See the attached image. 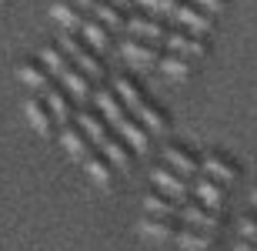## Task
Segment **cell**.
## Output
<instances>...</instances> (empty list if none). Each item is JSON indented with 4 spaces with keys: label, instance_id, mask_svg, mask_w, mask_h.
I'll return each mask as SVG.
<instances>
[{
    "label": "cell",
    "instance_id": "4316f807",
    "mask_svg": "<svg viewBox=\"0 0 257 251\" xmlns=\"http://www.w3.org/2000/svg\"><path fill=\"white\" fill-rule=\"evenodd\" d=\"M74 121H77V127H80V131H84V134L90 137V144H94V147L107 137V121H104V117L90 114V111H80V114H77Z\"/></svg>",
    "mask_w": 257,
    "mask_h": 251
},
{
    "label": "cell",
    "instance_id": "44dd1931",
    "mask_svg": "<svg viewBox=\"0 0 257 251\" xmlns=\"http://www.w3.org/2000/svg\"><path fill=\"white\" fill-rule=\"evenodd\" d=\"M44 101H47V107H50V114H54V124H57V127H64V124L74 121V111H70L67 97L60 94L57 87H47V91H44Z\"/></svg>",
    "mask_w": 257,
    "mask_h": 251
},
{
    "label": "cell",
    "instance_id": "6da1fadb",
    "mask_svg": "<svg viewBox=\"0 0 257 251\" xmlns=\"http://www.w3.org/2000/svg\"><path fill=\"white\" fill-rule=\"evenodd\" d=\"M57 47L64 50L67 57L74 60V67H80L90 80H100V77H104V67H100V60H97L94 47H87L84 40H77V37H74V30H67L64 37H60Z\"/></svg>",
    "mask_w": 257,
    "mask_h": 251
},
{
    "label": "cell",
    "instance_id": "9a60e30c",
    "mask_svg": "<svg viewBox=\"0 0 257 251\" xmlns=\"http://www.w3.org/2000/svg\"><path fill=\"white\" fill-rule=\"evenodd\" d=\"M164 161L174 168V171H181L184 178H194V174H200V161L187 151V147L181 144H171V147H164Z\"/></svg>",
    "mask_w": 257,
    "mask_h": 251
},
{
    "label": "cell",
    "instance_id": "7402d4cb",
    "mask_svg": "<svg viewBox=\"0 0 257 251\" xmlns=\"http://www.w3.org/2000/svg\"><path fill=\"white\" fill-rule=\"evenodd\" d=\"M80 164H84L87 178H90L94 184H100V188H107V184L114 181V171H110V161H107V157H97L94 151H90V154H87L84 161H80Z\"/></svg>",
    "mask_w": 257,
    "mask_h": 251
},
{
    "label": "cell",
    "instance_id": "5b68a950",
    "mask_svg": "<svg viewBox=\"0 0 257 251\" xmlns=\"http://www.w3.org/2000/svg\"><path fill=\"white\" fill-rule=\"evenodd\" d=\"M151 181L157 184V191L171 194V198H177V201H184V198L191 194L187 178H184L181 171H174V168H154V171H151Z\"/></svg>",
    "mask_w": 257,
    "mask_h": 251
},
{
    "label": "cell",
    "instance_id": "cb8c5ba5",
    "mask_svg": "<svg viewBox=\"0 0 257 251\" xmlns=\"http://www.w3.org/2000/svg\"><path fill=\"white\" fill-rule=\"evenodd\" d=\"M87 74L80 67H67L64 74H60V84L67 87V91H70V94L77 97V101H87V97H94V91H90V84H87Z\"/></svg>",
    "mask_w": 257,
    "mask_h": 251
},
{
    "label": "cell",
    "instance_id": "ffe728a7",
    "mask_svg": "<svg viewBox=\"0 0 257 251\" xmlns=\"http://www.w3.org/2000/svg\"><path fill=\"white\" fill-rule=\"evenodd\" d=\"M134 117H137V121H141L151 134H164V131H167V124H171V121H167V114H164L157 104H151V101H144L141 111H137Z\"/></svg>",
    "mask_w": 257,
    "mask_h": 251
},
{
    "label": "cell",
    "instance_id": "e0dca14e",
    "mask_svg": "<svg viewBox=\"0 0 257 251\" xmlns=\"http://www.w3.org/2000/svg\"><path fill=\"white\" fill-rule=\"evenodd\" d=\"M194 194H197L204 204H210V208H220V204H224V181H217V178H210V174L204 171L197 181H194Z\"/></svg>",
    "mask_w": 257,
    "mask_h": 251
},
{
    "label": "cell",
    "instance_id": "3957f363",
    "mask_svg": "<svg viewBox=\"0 0 257 251\" xmlns=\"http://www.w3.org/2000/svg\"><path fill=\"white\" fill-rule=\"evenodd\" d=\"M161 44H167V50L187 54V57H207L210 54L207 34H194V30H167Z\"/></svg>",
    "mask_w": 257,
    "mask_h": 251
},
{
    "label": "cell",
    "instance_id": "277c9868",
    "mask_svg": "<svg viewBox=\"0 0 257 251\" xmlns=\"http://www.w3.org/2000/svg\"><path fill=\"white\" fill-rule=\"evenodd\" d=\"M171 20H177L181 27L194 30V34H210V30H214V14L197 7V4H177Z\"/></svg>",
    "mask_w": 257,
    "mask_h": 251
},
{
    "label": "cell",
    "instance_id": "7c38bea8",
    "mask_svg": "<svg viewBox=\"0 0 257 251\" xmlns=\"http://www.w3.org/2000/svg\"><path fill=\"white\" fill-rule=\"evenodd\" d=\"M181 221L184 224H197V228H214L217 231L220 228V211L217 208H210V204H184V211H181Z\"/></svg>",
    "mask_w": 257,
    "mask_h": 251
},
{
    "label": "cell",
    "instance_id": "d6a6232c",
    "mask_svg": "<svg viewBox=\"0 0 257 251\" xmlns=\"http://www.w3.org/2000/svg\"><path fill=\"white\" fill-rule=\"evenodd\" d=\"M0 4H4V0H0Z\"/></svg>",
    "mask_w": 257,
    "mask_h": 251
},
{
    "label": "cell",
    "instance_id": "83f0119b",
    "mask_svg": "<svg viewBox=\"0 0 257 251\" xmlns=\"http://www.w3.org/2000/svg\"><path fill=\"white\" fill-rule=\"evenodd\" d=\"M114 87H117V97L124 101V107L131 111V114H137V111H141V104L147 101V97L141 94V87L134 84L131 77H117V84H114Z\"/></svg>",
    "mask_w": 257,
    "mask_h": 251
},
{
    "label": "cell",
    "instance_id": "2e32d148",
    "mask_svg": "<svg viewBox=\"0 0 257 251\" xmlns=\"http://www.w3.org/2000/svg\"><path fill=\"white\" fill-rule=\"evenodd\" d=\"M144 211L147 214H164V218H181L184 201H177V198H171V194H164V191H154V194L144 198Z\"/></svg>",
    "mask_w": 257,
    "mask_h": 251
},
{
    "label": "cell",
    "instance_id": "7a4b0ae2",
    "mask_svg": "<svg viewBox=\"0 0 257 251\" xmlns=\"http://www.w3.org/2000/svg\"><path fill=\"white\" fill-rule=\"evenodd\" d=\"M120 54H124V60L131 64V67H137V70H151V67L161 64V44L134 37V34H131V40L120 44Z\"/></svg>",
    "mask_w": 257,
    "mask_h": 251
},
{
    "label": "cell",
    "instance_id": "f1b7e54d",
    "mask_svg": "<svg viewBox=\"0 0 257 251\" xmlns=\"http://www.w3.org/2000/svg\"><path fill=\"white\" fill-rule=\"evenodd\" d=\"M40 64H44L47 74H54V77H60L67 67H74V60L67 57L60 47H44V50H40Z\"/></svg>",
    "mask_w": 257,
    "mask_h": 251
},
{
    "label": "cell",
    "instance_id": "30bf717a",
    "mask_svg": "<svg viewBox=\"0 0 257 251\" xmlns=\"http://www.w3.org/2000/svg\"><path fill=\"white\" fill-rule=\"evenodd\" d=\"M174 238H177L181 248H214V244H217V231H214V228H197V224L177 228Z\"/></svg>",
    "mask_w": 257,
    "mask_h": 251
},
{
    "label": "cell",
    "instance_id": "4dcf8cb0",
    "mask_svg": "<svg viewBox=\"0 0 257 251\" xmlns=\"http://www.w3.org/2000/svg\"><path fill=\"white\" fill-rule=\"evenodd\" d=\"M191 4L210 10V14H224V10H227V0H191Z\"/></svg>",
    "mask_w": 257,
    "mask_h": 251
},
{
    "label": "cell",
    "instance_id": "f546056e",
    "mask_svg": "<svg viewBox=\"0 0 257 251\" xmlns=\"http://www.w3.org/2000/svg\"><path fill=\"white\" fill-rule=\"evenodd\" d=\"M141 7H147L154 14V17H161V20H171L174 17V7L181 4V0H137Z\"/></svg>",
    "mask_w": 257,
    "mask_h": 251
},
{
    "label": "cell",
    "instance_id": "d4e9b609",
    "mask_svg": "<svg viewBox=\"0 0 257 251\" xmlns=\"http://www.w3.org/2000/svg\"><path fill=\"white\" fill-rule=\"evenodd\" d=\"M77 34L87 40V47H94V50H107V47H110V40H107V24H104V20H90V17H87L84 24H80V30H77Z\"/></svg>",
    "mask_w": 257,
    "mask_h": 251
},
{
    "label": "cell",
    "instance_id": "8992f818",
    "mask_svg": "<svg viewBox=\"0 0 257 251\" xmlns=\"http://www.w3.org/2000/svg\"><path fill=\"white\" fill-rule=\"evenodd\" d=\"M127 30H131L134 37H144V40H154V44H161L164 34H167V27H164L161 17H154V14H134V17H127L124 24Z\"/></svg>",
    "mask_w": 257,
    "mask_h": 251
},
{
    "label": "cell",
    "instance_id": "4fadbf2b",
    "mask_svg": "<svg viewBox=\"0 0 257 251\" xmlns=\"http://www.w3.org/2000/svg\"><path fill=\"white\" fill-rule=\"evenodd\" d=\"M60 144H64V147H67V154L77 157V161H84V157L94 151L90 137H87L80 127H74V124H64V127H60Z\"/></svg>",
    "mask_w": 257,
    "mask_h": 251
},
{
    "label": "cell",
    "instance_id": "9c48e42d",
    "mask_svg": "<svg viewBox=\"0 0 257 251\" xmlns=\"http://www.w3.org/2000/svg\"><path fill=\"white\" fill-rule=\"evenodd\" d=\"M200 171H207L210 178H217V181H224V184H230V181H237V174H240V168H237V161H230L227 154H207L204 161H200Z\"/></svg>",
    "mask_w": 257,
    "mask_h": 251
},
{
    "label": "cell",
    "instance_id": "52a82bcc",
    "mask_svg": "<svg viewBox=\"0 0 257 251\" xmlns=\"http://www.w3.org/2000/svg\"><path fill=\"white\" fill-rule=\"evenodd\" d=\"M94 101H97V107H100L104 121H107V124H114V131L131 117V111L124 107V101H120L114 91H94Z\"/></svg>",
    "mask_w": 257,
    "mask_h": 251
},
{
    "label": "cell",
    "instance_id": "603a6c76",
    "mask_svg": "<svg viewBox=\"0 0 257 251\" xmlns=\"http://www.w3.org/2000/svg\"><path fill=\"white\" fill-rule=\"evenodd\" d=\"M50 17L57 20L60 27L64 30H80V24H84V17H80V7H77V4H70V0H67V4H50Z\"/></svg>",
    "mask_w": 257,
    "mask_h": 251
},
{
    "label": "cell",
    "instance_id": "1f68e13d",
    "mask_svg": "<svg viewBox=\"0 0 257 251\" xmlns=\"http://www.w3.org/2000/svg\"><path fill=\"white\" fill-rule=\"evenodd\" d=\"M250 198H254V204H257V188H254V194H250Z\"/></svg>",
    "mask_w": 257,
    "mask_h": 251
},
{
    "label": "cell",
    "instance_id": "ba28073f",
    "mask_svg": "<svg viewBox=\"0 0 257 251\" xmlns=\"http://www.w3.org/2000/svg\"><path fill=\"white\" fill-rule=\"evenodd\" d=\"M24 111H27L30 127H34L40 137H54V127H57V124H54V114H50V107H44L37 97L30 94L27 101H24Z\"/></svg>",
    "mask_w": 257,
    "mask_h": 251
},
{
    "label": "cell",
    "instance_id": "8fae6325",
    "mask_svg": "<svg viewBox=\"0 0 257 251\" xmlns=\"http://www.w3.org/2000/svg\"><path fill=\"white\" fill-rule=\"evenodd\" d=\"M97 151L114 164V171H131V164H134V157H131V147H127V141H117V137H110L107 134L100 144H97Z\"/></svg>",
    "mask_w": 257,
    "mask_h": 251
},
{
    "label": "cell",
    "instance_id": "5bb4252c",
    "mask_svg": "<svg viewBox=\"0 0 257 251\" xmlns=\"http://www.w3.org/2000/svg\"><path fill=\"white\" fill-rule=\"evenodd\" d=\"M117 134L127 141V147H131V151H137V154H147V147H151V131H147L141 121H134V114L127 117L120 127H117Z\"/></svg>",
    "mask_w": 257,
    "mask_h": 251
},
{
    "label": "cell",
    "instance_id": "ac0fdd59",
    "mask_svg": "<svg viewBox=\"0 0 257 251\" xmlns=\"http://www.w3.org/2000/svg\"><path fill=\"white\" fill-rule=\"evenodd\" d=\"M161 70L167 74V77H174V80H187L194 74V64L187 60V54L171 50V54H161Z\"/></svg>",
    "mask_w": 257,
    "mask_h": 251
},
{
    "label": "cell",
    "instance_id": "d6986e66",
    "mask_svg": "<svg viewBox=\"0 0 257 251\" xmlns=\"http://www.w3.org/2000/svg\"><path fill=\"white\" fill-rule=\"evenodd\" d=\"M17 77L24 80L27 87H34V91H47L50 87V77H47V67L44 64H34V60H24V64H17Z\"/></svg>",
    "mask_w": 257,
    "mask_h": 251
},
{
    "label": "cell",
    "instance_id": "484cf974",
    "mask_svg": "<svg viewBox=\"0 0 257 251\" xmlns=\"http://www.w3.org/2000/svg\"><path fill=\"white\" fill-rule=\"evenodd\" d=\"M177 218H164V214H147L141 221V231L144 234H151V238H167L171 241L174 234H177Z\"/></svg>",
    "mask_w": 257,
    "mask_h": 251
}]
</instances>
